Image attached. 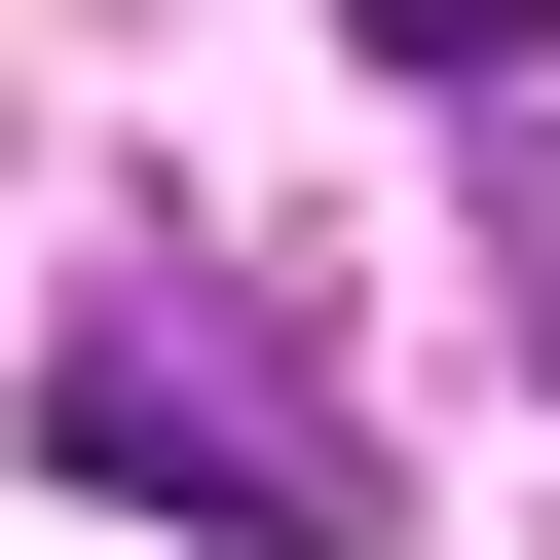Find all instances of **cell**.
Masks as SVG:
<instances>
[{"label": "cell", "instance_id": "1", "mask_svg": "<svg viewBox=\"0 0 560 560\" xmlns=\"http://www.w3.org/2000/svg\"><path fill=\"white\" fill-rule=\"evenodd\" d=\"M38 448H75V486H150V523H224V560H374V486L261 411L187 300H75V337H38Z\"/></svg>", "mask_w": 560, "mask_h": 560}, {"label": "cell", "instance_id": "2", "mask_svg": "<svg viewBox=\"0 0 560 560\" xmlns=\"http://www.w3.org/2000/svg\"><path fill=\"white\" fill-rule=\"evenodd\" d=\"M486 300H523V374H560V113H486Z\"/></svg>", "mask_w": 560, "mask_h": 560}]
</instances>
